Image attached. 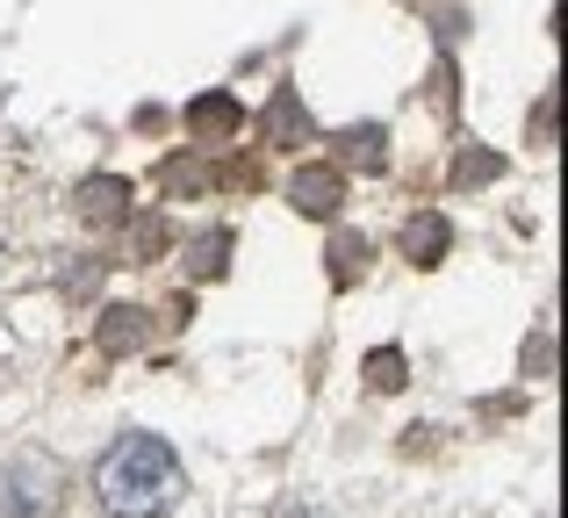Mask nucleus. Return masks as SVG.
<instances>
[{"label": "nucleus", "instance_id": "f257e3e1", "mask_svg": "<svg viewBox=\"0 0 568 518\" xmlns=\"http://www.w3.org/2000/svg\"><path fill=\"white\" fill-rule=\"evenodd\" d=\"M181 490H187L181 454H173L159 433L115 439V447L101 454V468H94V497H101L109 518H159V511H173Z\"/></svg>", "mask_w": 568, "mask_h": 518}, {"label": "nucleus", "instance_id": "f03ea898", "mask_svg": "<svg viewBox=\"0 0 568 518\" xmlns=\"http://www.w3.org/2000/svg\"><path fill=\"white\" fill-rule=\"evenodd\" d=\"M58 490H65L58 461H43V454H14V461L0 468V518H51Z\"/></svg>", "mask_w": 568, "mask_h": 518}, {"label": "nucleus", "instance_id": "7ed1b4c3", "mask_svg": "<svg viewBox=\"0 0 568 518\" xmlns=\"http://www.w3.org/2000/svg\"><path fill=\"white\" fill-rule=\"evenodd\" d=\"M338 195H346V181H338L332 166H303V173H295V210L332 216V210H338Z\"/></svg>", "mask_w": 568, "mask_h": 518}, {"label": "nucleus", "instance_id": "20e7f679", "mask_svg": "<svg viewBox=\"0 0 568 518\" xmlns=\"http://www.w3.org/2000/svg\"><path fill=\"white\" fill-rule=\"evenodd\" d=\"M403 245H410V253H439V245H446V224H439V216H425V224H410V238H403Z\"/></svg>", "mask_w": 568, "mask_h": 518}, {"label": "nucleus", "instance_id": "39448f33", "mask_svg": "<svg viewBox=\"0 0 568 518\" xmlns=\"http://www.w3.org/2000/svg\"><path fill=\"white\" fill-rule=\"evenodd\" d=\"M375 382H382V389H396V382H403L396 375V353H375Z\"/></svg>", "mask_w": 568, "mask_h": 518}]
</instances>
